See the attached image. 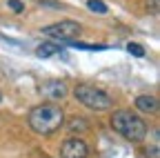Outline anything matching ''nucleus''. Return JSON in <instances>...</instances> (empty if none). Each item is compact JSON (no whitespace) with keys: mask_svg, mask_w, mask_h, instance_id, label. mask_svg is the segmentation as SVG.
Instances as JSON below:
<instances>
[{"mask_svg":"<svg viewBox=\"0 0 160 158\" xmlns=\"http://www.w3.org/2000/svg\"><path fill=\"white\" fill-rule=\"evenodd\" d=\"M111 127L122 136V138L131 140V143L145 140L147 131H149L147 129V123L142 120V118L136 116V114H131V111H127V109H120V111H116L111 116Z\"/></svg>","mask_w":160,"mask_h":158,"instance_id":"obj_2","label":"nucleus"},{"mask_svg":"<svg viewBox=\"0 0 160 158\" xmlns=\"http://www.w3.org/2000/svg\"><path fill=\"white\" fill-rule=\"evenodd\" d=\"M36 54L40 58H49V56H56V54H62V47L56 45V43H42V45L36 49Z\"/></svg>","mask_w":160,"mask_h":158,"instance_id":"obj_8","label":"nucleus"},{"mask_svg":"<svg viewBox=\"0 0 160 158\" xmlns=\"http://www.w3.org/2000/svg\"><path fill=\"white\" fill-rule=\"evenodd\" d=\"M87 156H89V147L80 138H67L60 147V158H87Z\"/></svg>","mask_w":160,"mask_h":158,"instance_id":"obj_5","label":"nucleus"},{"mask_svg":"<svg viewBox=\"0 0 160 158\" xmlns=\"http://www.w3.org/2000/svg\"><path fill=\"white\" fill-rule=\"evenodd\" d=\"M65 123V114L56 105H38L29 111V127L36 134L49 136L60 129V125Z\"/></svg>","mask_w":160,"mask_h":158,"instance_id":"obj_1","label":"nucleus"},{"mask_svg":"<svg viewBox=\"0 0 160 158\" xmlns=\"http://www.w3.org/2000/svg\"><path fill=\"white\" fill-rule=\"evenodd\" d=\"M0 100H2V94H0Z\"/></svg>","mask_w":160,"mask_h":158,"instance_id":"obj_15","label":"nucleus"},{"mask_svg":"<svg viewBox=\"0 0 160 158\" xmlns=\"http://www.w3.org/2000/svg\"><path fill=\"white\" fill-rule=\"evenodd\" d=\"M82 27H80L76 20H62V23H56L49 27H42V33L53 38V40H71V38H78Z\"/></svg>","mask_w":160,"mask_h":158,"instance_id":"obj_4","label":"nucleus"},{"mask_svg":"<svg viewBox=\"0 0 160 158\" xmlns=\"http://www.w3.org/2000/svg\"><path fill=\"white\" fill-rule=\"evenodd\" d=\"M40 91H42L47 98H51V100H62L67 96V85L60 83V80H51V83H45L40 87Z\"/></svg>","mask_w":160,"mask_h":158,"instance_id":"obj_6","label":"nucleus"},{"mask_svg":"<svg viewBox=\"0 0 160 158\" xmlns=\"http://www.w3.org/2000/svg\"><path fill=\"white\" fill-rule=\"evenodd\" d=\"M149 154H151V158H160V156H158V145H153V147L149 149Z\"/></svg>","mask_w":160,"mask_h":158,"instance_id":"obj_14","label":"nucleus"},{"mask_svg":"<svg viewBox=\"0 0 160 158\" xmlns=\"http://www.w3.org/2000/svg\"><path fill=\"white\" fill-rule=\"evenodd\" d=\"M136 107H138L140 111L156 114V111H158V98H156V96H138V98H136Z\"/></svg>","mask_w":160,"mask_h":158,"instance_id":"obj_7","label":"nucleus"},{"mask_svg":"<svg viewBox=\"0 0 160 158\" xmlns=\"http://www.w3.org/2000/svg\"><path fill=\"white\" fill-rule=\"evenodd\" d=\"M73 96L78 98L82 105H87L89 109H109L113 103H111V98L102 91V89H98V87H93V85H76V89H73Z\"/></svg>","mask_w":160,"mask_h":158,"instance_id":"obj_3","label":"nucleus"},{"mask_svg":"<svg viewBox=\"0 0 160 158\" xmlns=\"http://www.w3.org/2000/svg\"><path fill=\"white\" fill-rule=\"evenodd\" d=\"M87 127H89V123L82 120V118H73V120L69 123V129H71V131H85Z\"/></svg>","mask_w":160,"mask_h":158,"instance_id":"obj_10","label":"nucleus"},{"mask_svg":"<svg viewBox=\"0 0 160 158\" xmlns=\"http://www.w3.org/2000/svg\"><path fill=\"white\" fill-rule=\"evenodd\" d=\"M158 11V0H147V11Z\"/></svg>","mask_w":160,"mask_h":158,"instance_id":"obj_13","label":"nucleus"},{"mask_svg":"<svg viewBox=\"0 0 160 158\" xmlns=\"http://www.w3.org/2000/svg\"><path fill=\"white\" fill-rule=\"evenodd\" d=\"M7 5H9V9H11V11H16V13H22V11H25V5L20 3V0H9Z\"/></svg>","mask_w":160,"mask_h":158,"instance_id":"obj_12","label":"nucleus"},{"mask_svg":"<svg viewBox=\"0 0 160 158\" xmlns=\"http://www.w3.org/2000/svg\"><path fill=\"white\" fill-rule=\"evenodd\" d=\"M127 51L133 54V56H138V58L145 56V47H140V45H136V43H129V45H127Z\"/></svg>","mask_w":160,"mask_h":158,"instance_id":"obj_11","label":"nucleus"},{"mask_svg":"<svg viewBox=\"0 0 160 158\" xmlns=\"http://www.w3.org/2000/svg\"><path fill=\"white\" fill-rule=\"evenodd\" d=\"M87 7H89V11H96V13H107L109 11V7L102 0H87Z\"/></svg>","mask_w":160,"mask_h":158,"instance_id":"obj_9","label":"nucleus"}]
</instances>
